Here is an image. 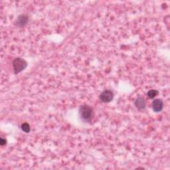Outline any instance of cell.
Instances as JSON below:
<instances>
[{"label":"cell","mask_w":170,"mask_h":170,"mask_svg":"<svg viewBox=\"0 0 170 170\" xmlns=\"http://www.w3.org/2000/svg\"><path fill=\"white\" fill-rule=\"evenodd\" d=\"M29 21V18L25 15H21L16 20V25L19 27H23L25 26L27 22Z\"/></svg>","instance_id":"obj_6"},{"label":"cell","mask_w":170,"mask_h":170,"mask_svg":"<svg viewBox=\"0 0 170 170\" xmlns=\"http://www.w3.org/2000/svg\"><path fill=\"white\" fill-rule=\"evenodd\" d=\"M158 94H159L158 90L152 89V90H150L147 92V96L149 98H150V99H153V98H154Z\"/></svg>","instance_id":"obj_7"},{"label":"cell","mask_w":170,"mask_h":170,"mask_svg":"<svg viewBox=\"0 0 170 170\" xmlns=\"http://www.w3.org/2000/svg\"><path fill=\"white\" fill-rule=\"evenodd\" d=\"M27 66V63L22 58H15L13 61V67L14 73L15 74H18L23 71Z\"/></svg>","instance_id":"obj_2"},{"label":"cell","mask_w":170,"mask_h":170,"mask_svg":"<svg viewBox=\"0 0 170 170\" xmlns=\"http://www.w3.org/2000/svg\"><path fill=\"white\" fill-rule=\"evenodd\" d=\"M80 118L84 122H90L93 117V110L89 105H82L79 109Z\"/></svg>","instance_id":"obj_1"},{"label":"cell","mask_w":170,"mask_h":170,"mask_svg":"<svg viewBox=\"0 0 170 170\" xmlns=\"http://www.w3.org/2000/svg\"><path fill=\"white\" fill-rule=\"evenodd\" d=\"M134 105L136 107L138 110H140V111L144 110L146 106V103L145 99L142 96H139L136 98L134 102Z\"/></svg>","instance_id":"obj_5"},{"label":"cell","mask_w":170,"mask_h":170,"mask_svg":"<svg viewBox=\"0 0 170 170\" xmlns=\"http://www.w3.org/2000/svg\"><path fill=\"white\" fill-rule=\"evenodd\" d=\"M99 98L102 102H110L113 100L114 94L111 90H106L101 93Z\"/></svg>","instance_id":"obj_3"},{"label":"cell","mask_w":170,"mask_h":170,"mask_svg":"<svg viewBox=\"0 0 170 170\" xmlns=\"http://www.w3.org/2000/svg\"><path fill=\"white\" fill-rule=\"evenodd\" d=\"M152 108L156 112H161L163 108V102L161 99H156L152 102Z\"/></svg>","instance_id":"obj_4"},{"label":"cell","mask_w":170,"mask_h":170,"mask_svg":"<svg viewBox=\"0 0 170 170\" xmlns=\"http://www.w3.org/2000/svg\"><path fill=\"white\" fill-rule=\"evenodd\" d=\"M6 142H7L6 140H5L3 138H1V140H0V144H1L2 146H3L6 144Z\"/></svg>","instance_id":"obj_9"},{"label":"cell","mask_w":170,"mask_h":170,"mask_svg":"<svg viewBox=\"0 0 170 170\" xmlns=\"http://www.w3.org/2000/svg\"><path fill=\"white\" fill-rule=\"evenodd\" d=\"M22 130H23L24 132L25 133H29L30 130H31V128H30V126L28 123H23V124H22L21 125V126Z\"/></svg>","instance_id":"obj_8"}]
</instances>
